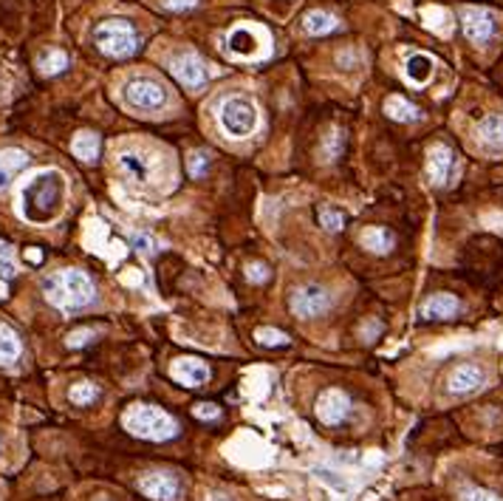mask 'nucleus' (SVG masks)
<instances>
[{"instance_id": "18", "label": "nucleus", "mask_w": 503, "mask_h": 501, "mask_svg": "<svg viewBox=\"0 0 503 501\" xmlns=\"http://www.w3.org/2000/svg\"><path fill=\"white\" fill-rule=\"evenodd\" d=\"M119 170H122L124 176H131L133 182H147L150 173H153V164H150V159H147L145 153L128 150V153L119 156Z\"/></svg>"}, {"instance_id": "2", "label": "nucleus", "mask_w": 503, "mask_h": 501, "mask_svg": "<svg viewBox=\"0 0 503 501\" xmlns=\"http://www.w3.org/2000/svg\"><path fill=\"white\" fill-rule=\"evenodd\" d=\"M43 292L51 306L63 309V312H79L94 303L97 289L94 280L82 272V269H63L54 272L51 278L43 280Z\"/></svg>"}, {"instance_id": "7", "label": "nucleus", "mask_w": 503, "mask_h": 501, "mask_svg": "<svg viewBox=\"0 0 503 501\" xmlns=\"http://www.w3.org/2000/svg\"><path fill=\"white\" fill-rule=\"evenodd\" d=\"M461 29H464L467 40L475 46H486L489 40L495 37L497 31V23H495V15L489 9H481V6H464L461 9Z\"/></svg>"}, {"instance_id": "20", "label": "nucleus", "mask_w": 503, "mask_h": 501, "mask_svg": "<svg viewBox=\"0 0 503 501\" xmlns=\"http://www.w3.org/2000/svg\"><path fill=\"white\" fill-rule=\"evenodd\" d=\"M433 68H436L433 57H427V54H413V57L407 60V65H404V74H407V79L413 82V86H427L430 77H433Z\"/></svg>"}, {"instance_id": "37", "label": "nucleus", "mask_w": 503, "mask_h": 501, "mask_svg": "<svg viewBox=\"0 0 503 501\" xmlns=\"http://www.w3.org/2000/svg\"><path fill=\"white\" fill-rule=\"evenodd\" d=\"M161 6L170 9V12H184V9L198 6V0H161Z\"/></svg>"}, {"instance_id": "27", "label": "nucleus", "mask_w": 503, "mask_h": 501, "mask_svg": "<svg viewBox=\"0 0 503 501\" xmlns=\"http://www.w3.org/2000/svg\"><path fill=\"white\" fill-rule=\"evenodd\" d=\"M68 68V54L65 51H60V49H51L49 54H43L40 57V71L43 74H60V71H65Z\"/></svg>"}, {"instance_id": "16", "label": "nucleus", "mask_w": 503, "mask_h": 501, "mask_svg": "<svg viewBox=\"0 0 503 501\" xmlns=\"http://www.w3.org/2000/svg\"><path fill=\"white\" fill-rule=\"evenodd\" d=\"M461 309L458 298L455 295H447V292H438V295H430L422 309H418V315L427 317V320H447V317H455Z\"/></svg>"}, {"instance_id": "11", "label": "nucleus", "mask_w": 503, "mask_h": 501, "mask_svg": "<svg viewBox=\"0 0 503 501\" xmlns=\"http://www.w3.org/2000/svg\"><path fill=\"white\" fill-rule=\"evenodd\" d=\"M139 490L153 501H179L181 482L173 473H145L139 479Z\"/></svg>"}, {"instance_id": "35", "label": "nucleus", "mask_w": 503, "mask_h": 501, "mask_svg": "<svg viewBox=\"0 0 503 501\" xmlns=\"http://www.w3.org/2000/svg\"><path fill=\"white\" fill-rule=\"evenodd\" d=\"M192 413L198 416V420H215L221 411H218V405H213V402H198V405L192 408Z\"/></svg>"}, {"instance_id": "13", "label": "nucleus", "mask_w": 503, "mask_h": 501, "mask_svg": "<svg viewBox=\"0 0 503 501\" xmlns=\"http://www.w3.org/2000/svg\"><path fill=\"white\" fill-rule=\"evenodd\" d=\"M170 377L187 388H198L209 380V368L206 363H201L198 357H184V360H176L170 365Z\"/></svg>"}, {"instance_id": "31", "label": "nucleus", "mask_w": 503, "mask_h": 501, "mask_svg": "<svg viewBox=\"0 0 503 501\" xmlns=\"http://www.w3.org/2000/svg\"><path fill=\"white\" fill-rule=\"evenodd\" d=\"M131 244H133L136 253H142V255H153V253H156V238L147 235V232H133V235H131Z\"/></svg>"}, {"instance_id": "8", "label": "nucleus", "mask_w": 503, "mask_h": 501, "mask_svg": "<svg viewBox=\"0 0 503 501\" xmlns=\"http://www.w3.org/2000/svg\"><path fill=\"white\" fill-rule=\"evenodd\" d=\"M288 306L297 317H317V315H325L331 309V295L317 283H306V286L295 289Z\"/></svg>"}, {"instance_id": "34", "label": "nucleus", "mask_w": 503, "mask_h": 501, "mask_svg": "<svg viewBox=\"0 0 503 501\" xmlns=\"http://www.w3.org/2000/svg\"><path fill=\"white\" fill-rule=\"evenodd\" d=\"M94 337H97V331H94V328H76V331H71V334H68V346H71V349L88 346Z\"/></svg>"}, {"instance_id": "10", "label": "nucleus", "mask_w": 503, "mask_h": 501, "mask_svg": "<svg viewBox=\"0 0 503 501\" xmlns=\"http://www.w3.org/2000/svg\"><path fill=\"white\" fill-rule=\"evenodd\" d=\"M486 385V371L481 365H472V363H464V365H458L452 374H450V380H447V391L452 397H467V394H475Z\"/></svg>"}, {"instance_id": "17", "label": "nucleus", "mask_w": 503, "mask_h": 501, "mask_svg": "<svg viewBox=\"0 0 503 501\" xmlns=\"http://www.w3.org/2000/svg\"><path fill=\"white\" fill-rule=\"evenodd\" d=\"M478 139L486 150L503 153V113H489L478 122Z\"/></svg>"}, {"instance_id": "24", "label": "nucleus", "mask_w": 503, "mask_h": 501, "mask_svg": "<svg viewBox=\"0 0 503 501\" xmlns=\"http://www.w3.org/2000/svg\"><path fill=\"white\" fill-rule=\"evenodd\" d=\"M385 113L390 116V119H396V122H413V119H418V108L413 105V102H407L404 97H388L385 100Z\"/></svg>"}, {"instance_id": "28", "label": "nucleus", "mask_w": 503, "mask_h": 501, "mask_svg": "<svg viewBox=\"0 0 503 501\" xmlns=\"http://www.w3.org/2000/svg\"><path fill=\"white\" fill-rule=\"evenodd\" d=\"M255 340L261 343V346H266V349H283V346H288V334L286 331H280V328H258L255 331Z\"/></svg>"}, {"instance_id": "36", "label": "nucleus", "mask_w": 503, "mask_h": 501, "mask_svg": "<svg viewBox=\"0 0 503 501\" xmlns=\"http://www.w3.org/2000/svg\"><path fill=\"white\" fill-rule=\"evenodd\" d=\"M246 275H249V280L263 283V280L269 278V267H266V264H249V267H246Z\"/></svg>"}, {"instance_id": "3", "label": "nucleus", "mask_w": 503, "mask_h": 501, "mask_svg": "<svg viewBox=\"0 0 503 501\" xmlns=\"http://www.w3.org/2000/svg\"><path fill=\"white\" fill-rule=\"evenodd\" d=\"M122 425H124V431H131L133 436L147 439V442H167L179 434V425H176L173 416L161 408H156V405L128 408L122 416Z\"/></svg>"}, {"instance_id": "32", "label": "nucleus", "mask_w": 503, "mask_h": 501, "mask_svg": "<svg viewBox=\"0 0 503 501\" xmlns=\"http://www.w3.org/2000/svg\"><path fill=\"white\" fill-rule=\"evenodd\" d=\"M461 501H503V498L484 487H467V490H461Z\"/></svg>"}, {"instance_id": "6", "label": "nucleus", "mask_w": 503, "mask_h": 501, "mask_svg": "<svg viewBox=\"0 0 503 501\" xmlns=\"http://www.w3.org/2000/svg\"><path fill=\"white\" fill-rule=\"evenodd\" d=\"M167 88L150 77H136L124 86V102L136 111H161L167 105Z\"/></svg>"}, {"instance_id": "21", "label": "nucleus", "mask_w": 503, "mask_h": 501, "mask_svg": "<svg viewBox=\"0 0 503 501\" xmlns=\"http://www.w3.org/2000/svg\"><path fill=\"white\" fill-rule=\"evenodd\" d=\"M359 244L365 249H370V253H376V255H385V253H390V246H393V235L385 227H368L359 235Z\"/></svg>"}, {"instance_id": "14", "label": "nucleus", "mask_w": 503, "mask_h": 501, "mask_svg": "<svg viewBox=\"0 0 503 501\" xmlns=\"http://www.w3.org/2000/svg\"><path fill=\"white\" fill-rule=\"evenodd\" d=\"M452 164H455V156L447 145H433L430 153H427V176L436 187L447 184L450 173H452Z\"/></svg>"}, {"instance_id": "19", "label": "nucleus", "mask_w": 503, "mask_h": 501, "mask_svg": "<svg viewBox=\"0 0 503 501\" xmlns=\"http://www.w3.org/2000/svg\"><path fill=\"white\" fill-rule=\"evenodd\" d=\"M20 354H23L20 334H17L12 326L0 323V365H9V363H15Z\"/></svg>"}, {"instance_id": "12", "label": "nucleus", "mask_w": 503, "mask_h": 501, "mask_svg": "<svg viewBox=\"0 0 503 501\" xmlns=\"http://www.w3.org/2000/svg\"><path fill=\"white\" fill-rule=\"evenodd\" d=\"M170 74L181 82L184 88L190 91H198L204 88V82H206V65L201 63V57L195 54H179L170 60Z\"/></svg>"}, {"instance_id": "5", "label": "nucleus", "mask_w": 503, "mask_h": 501, "mask_svg": "<svg viewBox=\"0 0 503 501\" xmlns=\"http://www.w3.org/2000/svg\"><path fill=\"white\" fill-rule=\"evenodd\" d=\"M94 43L108 57H131L139 49V31L128 20H102L94 29Z\"/></svg>"}, {"instance_id": "30", "label": "nucleus", "mask_w": 503, "mask_h": 501, "mask_svg": "<svg viewBox=\"0 0 503 501\" xmlns=\"http://www.w3.org/2000/svg\"><path fill=\"white\" fill-rule=\"evenodd\" d=\"M15 275H17V269H15V261H12V249L0 241V278L12 280Z\"/></svg>"}, {"instance_id": "25", "label": "nucleus", "mask_w": 503, "mask_h": 501, "mask_svg": "<svg viewBox=\"0 0 503 501\" xmlns=\"http://www.w3.org/2000/svg\"><path fill=\"white\" fill-rule=\"evenodd\" d=\"M229 49L235 51V54H240V57H252L258 51V40H255V34H252L249 29H235L232 34H229Z\"/></svg>"}, {"instance_id": "23", "label": "nucleus", "mask_w": 503, "mask_h": 501, "mask_svg": "<svg viewBox=\"0 0 503 501\" xmlns=\"http://www.w3.org/2000/svg\"><path fill=\"white\" fill-rule=\"evenodd\" d=\"M71 150L82 161H97V156H99V136L91 134V131H79L74 136V142H71Z\"/></svg>"}, {"instance_id": "1", "label": "nucleus", "mask_w": 503, "mask_h": 501, "mask_svg": "<svg viewBox=\"0 0 503 501\" xmlns=\"http://www.w3.org/2000/svg\"><path fill=\"white\" fill-rule=\"evenodd\" d=\"M63 204H65V176L49 167V170H40L23 182L17 210L23 221L46 227L60 218Z\"/></svg>"}, {"instance_id": "9", "label": "nucleus", "mask_w": 503, "mask_h": 501, "mask_svg": "<svg viewBox=\"0 0 503 501\" xmlns=\"http://www.w3.org/2000/svg\"><path fill=\"white\" fill-rule=\"evenodd\" d=\"M317 416H320V422L325 425H340L345 416L351 413V397L343 391V388H328L320 394L317 399Z\"/></svg>"}, {"instance_id": "22", "label": "nucleus", "mask_w": 503, "mask_h": 501, "mask_svg": "<svg viewBox=\"0 0 503 501\" xmlns=\"http://www.w3.org/2000/svg\"><path fill=\"white\" fill-rule=\"evenodd\" d=\"M337 26H340V20L333 17L331 12H322V9H314V12H308V15L303 17V29H306L308 34H314V37L337 31Z\"/></svg>"}, {"instance_id": "39", "label": "nucleus", "mask_w": 503, "mask_h": 501, "mask_svg": "<svg viewBox=\"0 0 503 501\" xmlns=\"http://www.w3.org/2000/svg\"><path fill=\"white\" fill-rule=\"evenodd\" d=\"M26 258H28L31 264H40V261H43V253H40V249H28Z\"/></svg>"}, {"instance_id": "29", "label": "nucleus", "mask_w": 503, "mask_h": 501, "mask_svg": "<svg viewBox=\"0 0 503 501\" xmlns=\"http://www.w3.org/2000/svg\"><path fill=\"white\" fill-rule=\"evenodd\" d=\"M317 218H320V227H325L328 232H340L345 227V216L340 210H333V207H320Z\"/></svg>"}, {"instance_id": "38", "label": "nucleus", "mask_w": 503, "mask_h": 501, "mask_svg": "<svg viewBox=\"0 0 503 501\" xmlns=\"http://www.w3.org/2000/svg\"><path fill=\"white\" fill-rule=\"evenodd\" d=\"M317 476H320L325 484H331L333 490H340V493H343V490H348V484H345V482H340V479H337V473H331V470H317Z\"/></svg>"}, {"instance_id": "33", "label": "nucleus", "mask_w": 503, "mask_h": 501, "mask_svg": "<svg viewBox=\"0 0 503 501\" xmlns=\"http://www.w3.org/2000/svg\"><path fill=\"white\" fill-rule=\"evenodd\" d=\"M209 156L204 153V150H192L190 153V159H187V170H190V176H204L206 173V161Z\"/></svg>"}, {"instance_id": "15", "label": "nucleus", "mask_w": 503, "mask_h": 501, "mask_svg": "<svg viewBox=\"0 0 503 501\" xmlns=\"http://www.w3.org/2000/svg\"><path fill=\"white\" fill-rule=\"evenodd\" d=\"M28 167V153L20 148H3L0 150V190H6L15 176Z\"/></svg>"}, {"instance_id": "26", "label": "nucleus", "mask_w": 503, "mask_h": 501, "mask_svg": "<svg viewBox=\"0 0 503 501\" xmlns=\"http://www.w3.org/2000/svg\"><path fill=\"white\" fill-rule=\"evenodd\" d=\"M97 397H99V388H97L94 383H88V380H82V383H74V385L68 388V399H71L74 405H79V408L91 405V402H94Z\"/></svg>"}, {"instance_id": "4", "label": "nucleus", "mask_w": 503, "mask_h": 501, "mask_svg": "<svg viewBox=\"0 0 503 501\" xmlns=\"http://www.w3.org/2000/svg\"><path fill=\"white\" fill-rule=\"evenodd\" d=\"M218 125H221V131L232 139H246L258 131V125H261V113H258V105L252 102L249 97H226L221 100L218 105Z\"/></svg>"}]
</instances>
